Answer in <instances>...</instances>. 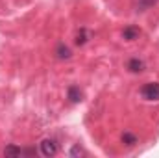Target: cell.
<instances>
[{
    "label": "cell",
    "mask_w": 159,
    "mask_h": 158,
    "mask_svg": "<svg viewBox=\"0 0 159 158\" xmlns=\"http://www.w3.org/2000/svg\"><path fill=\"white\" fill-rule=\"evenodd\" d=\"M139 36H141V30H139V26H126L124 30H122V37L126 41H135L139 39Z\"/></svg>",
    "instance_id": "3"
},
{
    "label": "cell",
    "mask_w": 159,
    "mask_h": 158,
    "mask_svg": "<svg viewBox=\"0 0 159 158\" xmlns=\"http://www.w3.org/2000/svg\"><path fill=\"white\" fill-rule=\"evenodd\" d=\"M67 97H69V101L70 102H80L81 101V91H80L78 86H69V89H67Z\"/></svg>",
    "instance_id": "5"
},
{
    "label": "cell",
    "mask_w": 159,
    "mask_h": 158,
    "mask_svg": "<svg viewBox=\"0 0 159 158\" xmlns=\"http://www.w3.org/2000/svg\"><path fill=\"white\" fill-rule=\"evenodd\" d=\"M126 67H128L129 73H143V71H144V62L139 60V58H131Z\"/></svg>",
    "instance_id": "4"
},
{
    "label": "cell",
    "mask_w": 159,
    "mask_h": 158,
    "mask_svg": "<svg viewBox=\"0 0 159 158\" xmlns=\"http://www.w3.org/2000/svg\"><path fill=\"white\" fill-rule=\"evenodd\" d=\"M4 155L6 156H22V149L17 147V145H7L4 149Z\"/></svg>",
    "instance_id": "9"
},
{
    "label": "cell",
    "mask_w": 159,
    "mask_h": 158,
    "mask_svg": "<svg viewBox=\"0 0 159 158\" xmlns=\"http://www.w3.org/2000/svg\"><path fill=\"white\" fill-rule=\"evenodd\" d=\"M91 37V32L87 28H80V32L76 34V45H85Z\"/></svg>",
    "instance_id": "7"
},
{
    "label": "cell",
    "mask_w": 159,
    "mask_h": 158,
    "mask_svg": "<svg viewBox=\"0 0 159 158\" xmlns=\"http://www.w3.org/2000/svg\"><path fill=\"white\" fill-rule=\"evenodd\" d=\"M137 141H139V140H137V136H135V134H131V132H128V130L122 134V143H126L128 147H133Z\"/></svg>",
    "instance_id": "8"
},
{
    "label": "cell",
    "mask_w": 159,
    "mask_h": 158,
    "mask_svg": "<svg viewBox=\"0 0 159 158\" xmlns=\"http://www.w3.org/2000/svg\"><path fill=\"white\" fill-rule=\"evenodd\" d=\"M70 156H83L85 155V151L81 149V147H78V145H74L72 149H70V153H69Z\"/></svg>",
    "instance_id": "11"
},
{
    "label": "cell",
    "mask_w": 159,
    "mask_h": 158,
    "mask_svg": "<svg viewBox=\"0 0 159 158\" xmlns=\"http://www.w3.org/2000/svg\"><path fill=\"white\" fill-rule=\"evenodd\" d=\"M41 155L46 156V158L56 156V155H57V143H56V140L44 138V140L41 141Z\"/></svg>",
    "instance_id": "2"
},
{
    "label": "cell",
    "mask_w": 159,
    "mask_h": 158,
    "mask_svg": "<svg viewBox=\"0 0 159 158\" xmlns=\"http://www.w3.org/2000/svg\"><path fill=\"white\" fill-rule=\"evenodd\" d=\"M141 95H143L144 101H159V84L157 82L144 84L141 87Z\"/></svg>",
    "instance_id": "1"
},
{
    "label": "cell",
    "mask_w": 159,
    "mask_h": 158,
    "mask_svg": "<svg viewBox=\"0 0 159 158\" xmlns=\"http://www.w3.org/2000/svg\"><path fill=\"white\" fill-rule=\"evenodd\" d=\"M56 56H57L59 60H69V58L72 56V52H70V48H69V47H65L63 43H59V45H57V48H56Z\"/></svg>",
    "instance_id": "6"
},
{
    "label": "cell",
    "mask_w": 159,
    "mask_h": 158,
    "mask_svg": "<svg viewBox=\"0 0 159 158\" xmlns=\"http://www.w3.org/2000/svg\"><path fill=\"white\" fill-rule=\"evenodd\" d=\"M156 2H157V0H139V4H137V11H146V9L152 7Z\"/></svg>",
    "instance_id": "10"
}]
</instances>
